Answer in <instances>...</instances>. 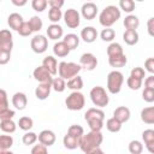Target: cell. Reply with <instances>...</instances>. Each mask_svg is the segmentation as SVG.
I'll return each instance as SVG.
<instances>
[{"mask_svg":"<svg viewBox=\"0 0 154 154\" xmlns=\"http://www.w3.org/2000/svg\"><path fill=\"white\" fill-rule=\"evenodd\" d=\"M18 126H19V129L23 130V131H29V130L34 126V120H32L30 117L24 116V117L19 118V120H18Z\"/></svg>","mask_w":154,"mask_h":154,"instance_id":"e575fe53","label":"cell"},{"mask_svg":"<svg viewBox=\"0 0 154 154\" xmlns=\"http://www.w3.org/2000/svg\"><path fill=\"white\" fill-rule=\"evenodd\" d=\"M12 105L16 107V109L18 111H23L26 105H28V97L22 91H18V93H14L13 96H12Z\"/></svg>","mask_w":154,"mask_h":154,"instance_id":"9a60e30c","label":"cell"},{"mask_svg":"<svg viewBox=\"0 0 154 154\" xmlns=\"http://www.w3.org/2000/svg\"><path fill=\"white\" fill-rule=\"evenodd\" d=\"M89 96H90V100H91L93 105L99 107V108L106 107L109 102V96H108L106 89L103 87H100V85H96V87L91 88V90L89 93Z\"/></svg>","mask_w":154,"mask_h":154,"instance_id":"3957f363","label":"cell"},{"mask_svg":"<svg viewBox=\"0 0 154 154\" xmlns=\"http://www.w3.org/2000/svg\"><path fill=\"white\" fill-rule=\"evenodd\" d=\"M87 123L91 131H101V129L103 128V120L94 119V120H88Z\"/></svg>","mask_w":154,"mask_h":154,"instance_id":"7dc6e473","label":"cell"},{"mask_svg":"<svg viewBox=\"0 0 154 154\" xmlns=\"http://www.w3.org/2000/svg\"><path fill=\"white\" fill-rule=\"evenodd\" d=\"M0 1H1V0H0Z\"/></svg>","mask_w":154,"mask_h":154,"instance_id":"e7e4bbea","label":"cell"},{"mask_svg":"<svg viewBox=\"0 0 154 154\" xmlns=\"http://www.w3.org/2000/svg\"><path fill=\"white\" fill-rule=\"evenodd\" d=\"M123 47L120 43L118 42H112L108 47H107V55L108 57H114V55H119L123 54Z\"/></svg>","mask_w":154,"mask_h":154,"instance_id":"8d00e7d4","label":"cell"},{"mask_svg":"<svg viewBox=\"0 0 154 154\" xmlns=\"http://www.w3.org/2000/svg\"><path fill=\"white\" fill-rule=\"evenodd\" d=\"M23 17L19 14V13H17V12H13V13H11L10 16H8V18H7V24H8V26L11 28V29H13V30H18L19 29V26L23 24Z\"/></svg>","mask_w":154,"mask_h":154,"instance_id":"603a6c76","label":"cell"},{"mask_svg":"<svg viewBox=\"0 0 154 154\" xmlns=\"http://www.w3.org/2000/svg\"><path fill=\"white\" fill-rule=\"evenodd\" d=\"M37 140H38L40 143L45 144L46 147H51V146L54 144V142H55V140H57V136H55V134H54L52 130H48V129H47V130H42V131L38 134Z\"/></svg>","mask_w":154,"mask_h":154,"instance_id":"4fadbf2b","label":"cell"},{"mask_svg":"<svg viewBox=\"0 0 154 154\" xmlns=\"http://www.w3.org/2000/svg\"><path fill=\"white\" fill-rule=\"evenodd\" d=\"M81 38L87 43H93L97 38V30L94 26H85L81 30Z\"/></svg>","mask_w":154,"mask_h":154,"instance_id":"5bb4252c","label":"cell"},{"mask_svg":"<svg viewBox=\"0 0 154 154\" xmlns=\"http://www.w3.org/2000/svg\"><path fill=\"white\" fill-rule=\"evenodd\" d=\"M103 141V136L101 131H89L87 135L83 134V136L79 140V148L85 154H95V153H102L100 149V146Z\"/></svg>","mask_w":154,"mask_h":154,"instance_id":"6da1fadb","label":"cell"},{"mask_svg":"<svg viewBox=\"0 0 154 154\" xmlns=\"http://www.w3.org/2000/svg\"><path fill=\"white\" fill-rule=\"evenodd\" d=\"M53 53H54V55H57L59 58H64V57L69 55L70 49L64 41H58L53 46Z\"/></svg>","mask_w":154,"mask_h":154,"instance_id":"cb8c5ba5","label":"cell"},{"mask_svg":"<svg viewBox=\"0 0 154 154\" xmlns=\"http://www.w3.org/2000/svg\"><path fill=\"white\" fill-rule=\"evenodd\" d=\"M81 70H82L81 65L72 63V61H61V63H59V66H58L59 77H61L64 79L72 78L73 76L78 75Z\"/></svg>","mask_w":154,"mask_h":154,"instance_id":"5b68a950","label":"cell"},{"mask_svg":"<svg viewBox=\"0 0 154 154\" xmlns=\"http://www.w3.org/2000/svg\"><path fill=\"white\" fill-rule=\"evenodd\" d=\"M47 1H48V0H47Z\"/></svg>","mask_w":154,"mask_h":154,"instance_id":"be15d7a7","label":"cell"},{"mask_svg":"<svg viewBox=\"0 0 154 154\" xmlns=\"http://www.w3.org/2000/svg\"><path fill=\"white\" fill-rule=\"evenodd\" d=\"M0 129L5 134H13L17 129V124L12 119L7 120H0Z\"/></svg>","mask_w":154,"mask_h":154,"instance_id":"1f68e13d","label":"cell"},{"mask_svg":"<svg viewBox=\"0 0 154 154\" xmlns=\"http://www.w3.org/2000/svg\"><path fill=\"white\" fill-rule=\"evenodd\" d=\"M100 37L105 42H112L114 40V37H116V31L113 29H111V28H105L100 32Z\"/></svg>","mask_w":154,"mask_h":154,"instance_id":"f35d334b","label":"cell"},{"mask_svg":"<svg viewBox=\"0 0 154 154\" xmlns=\"http://www.w3.org/2000/svg\"><path fill=\"white\" fill-rule=\"evenodd\" d=\"M79 140L81 138H77V137H73V136L66 134L63 138V144H64L65 148L72 150V149H76L79 146Z\"/></svg>","mask_w":154,"mask_h":154,"instance_id":"f546056e","label":"cell"},{"mask_svg":"<svg viewBox=\"0 0 154 154\" xmlns=\"http://www.w3.org/2000/svg\"><path fill=\"white\" fill-rule=\"evenodd\" d=\"M66 87L69 89H71V90H81L83 88V79H82V77L78 76V75H76L72 78L67 79Z\"/></svg>","mask_w":154,"mask_h":154,"instance_id":"4dcf8cb0","label":"cell"},{"mask_svg":"<svg viewBox=\"0 0 154 154\" xmlns=\"http://www.w3.org/2000/svg\"><path fill=\"white\" fill-rule=\"evenodd\" d=\"M42 65L51 72L52 76L57 75V72H58V61H57V59H55L53 55H47V57L43 59Z\"/></svg>","mask_w":154,"mask_h":154,"instance_id":"7402d4cb","label":"cell"},{"mask_svg":"<svg viewBox=\"0 0 154 154\" xmlns=\"http://www.w3.org/2000/svg\"><path fill=\"white\" fill-rule=\"evenodd\" d=\"M120 16H122L120 10L114 5H109L106 6L99 14V22L103 28H111L120 18Z\"/></svg>","mask_w":154,"mask_h":154,"instance_id":"7a4b0ae2","label":"cell"},{"mask_svg":"<svg viewBox=\"0 0 154 154\" xmlns=\"http://www.w3.org/2000/svg\"><path fill=\"white\" fill-rule=\"evenodd\" d=\"M126 84H128V87L131 90H138L142 87V79H140V78L134 77V76L130 75L128 77V79H126Z\"/></svg>","mask_w":154,"mask_h":154,"instance_id":"ab89813d","label":"cell"},{"mask_svg":"<svg viewBox=\"0 0 154 154\" xmlns=\"http://www.w3.org/2000/svg\"><path fill=\"white\" fill-rule=\"evenodd\" d=\"M52 90V84L51 83H40L36 89H35V96L38 100H46Z\"/></svg>","mask_w":154,"mask_h":154,"instance_id":"2e32d148","label":"cell"},{"mask_svg":"<svg viewBox=\"0 0 154 154\" xmlns=\"http://www.w3.org/2000/svg\"><path fill=\"white\" fill-rule=\"evenodd\" d=\"M142 140L149 153H154V130L147 129L142 132Z\"/></svg>","mask_w":154,"mask_h":154,"instance_id":"ac0fdd59","label":"cell"},{"mask_svg":"<svg viewBox=\"0 0 154 154\" xmlns=\"http://www.w3.org/2000/svg\"><path fill=\"white\" fill-rule=\"evenodd\" d=\"M79 65L85 71H93L97 66V59L93 53H83L79 58Z\"/></svg>","mask_w":154,"mask_h":154,"instance_id":"9c48e42d","label":"cell"},{"mask_svg":"<svg viewBox=\"0 0 154 154\" xmlns=\"http://www.w3.org/2000/svg\"><path fill=\"white\" fill-rule=\"evenodd\" d=\"M142 99L146 101V102H153L154 101V89H148V88H144V90L142 91Z\"/></svg>","mask_w":154,"mask_h":154,"instance_id":"681fc988","label":"cell"},{"mask_svg":"<svg viewBox=\"0 0 154 154\" xmlns=\"http://www.w3.org/2000/svg\"><path fill=\"white\" fill-rule=\"evenodd\" d=\"M65 0H48V4L51 7H57V8H61L64 6Z\"/></svg>","mask_w":154,"mask_h":154,"instance_id":"6f0895ef","label":"cell"},{"mask_svg":"<svg viewBox=\"0 0 154 154\" xmlns=\"http://www.w3.org/2000/svg\"><path fill=\"white\" fill-rule=\"evenodd\" d=\"M11 2H12L14 6H17V7H23V6L26 5L28 0H11Z\"/></svg>","mask_w":154,"mask_h":154,"instance_id":"91938a15","label":"cell"},{"mask_svg":"<svg viewBox=\"0 0 154 154\" xmlns=\"http://www.w3.org/2000/svg\"><path fill=\"white\" fill-rule=\"evenodd\" d=\"M11 59V52L0 49V65H6Z\"/></svg>","mask_w":154,"mask_h":154,"instance_id":"f5cc1de1","label":"cell"},{"mask_svg":"<svg viewBox=\"0 0 154 154\" xmlns=\"http://www.w3.org/2000/svg\"><path fill=\"white\" fill-rule=\"evenodd\" d=\"M123 24L126 30H136L140 26V19L135 14H128L123 20Z\"/></svg>","mask_w":154,"mask_h":154,"instance_id":"d4e9b609","label":"cell"},{"mask_svg":"<svg viewBox=\"0 0 154 154\" xmlns=\"http://www.w3.org/2000/svg\"><path fill=\"white\" fill-rule=\"evenodd\" d=\"M36 141H37V135H36L35 132H32V131H26V132L23 135V137H22V142H23V144H25V146H31V144H34Z\"/></svg>","mask_w":154,"mask_h":154,"instance_id":"60d3db41","label":"cell"},{"mask_svg":"<svg viewBox=\"0 0 154 154\" xmlns=\"http://www.w3.org/2000/svg\"><path fill=\"white\" fill-rule=\"evenodd\" d=\"M144 88H148V89H154V76L150 75L146 78L144 81Z\"/></svg>","mask_w":154,"mask_h":154,"instance_id":"9f6ffc18","label":"cell"},{"mask_svg":"<svg viewBox=\"0 0 154 154\" xmlns=\"http://www.w3.org/2000/svg\"><path fill=\"white\" fill-rule=\"evenodd\" d=\"M123 40L126 45L134 46L138 42L140 36H138V32L136 30H125V32L123 34Z\"/></svg>","mask_w":154,"mask_h":154,"instance_id":"83f0119b","label":"cell"},{"mask_svg":"<svg viewBox=\"0 0 154 154\" xmlns=\"http://www.w3.org/2000/svg\"><path fill=\"white\" fill-rule=\"evenodd\" d=\"M129 152L131 154H141L143 152V144L137 141V140H132L130 143H129Z\"/></svg>","mask_w":154,"mask_h":154,"instance_id":"b9f144b4","label":"cell"},{"mask_svg":"<svg viewBox=\"0 0 154 154\" xmlns=\"http://www.w3.org/2000/svg\"><path fill=\"white\" fill-rule=\"evenodd\" d=\"M67 134L71 135V136H73V137L81 138V137L83 136V134H84V130H83V128H82L81 125L73 124V125H71V126L67 129Z\"/></svg>","mask_w":154,"mask_h":154,"instance_id":"ee69618b","label":"cell"},{"mask_svg":"<svg viewBox=\"0 0 154 154\" xmlns=\"http://www.w3.org/2000/svg\"><path fill=\"white\" fill-rule=\"evenodd\" d=\"M63 41L66 43V46L69 47L70 51L76 49V48L78 47V45H79V37H78L76 34H72V32L65 35L64 38H63Z\"/></svg>","mask_w":154,"mask_h":154,"instance_id":"f1b7e54d","label":"cell"},{"mask_svg":"<svg viewBox=\"0 0 154 154\" xmlns=\"http://www.w3.org/2000/svg\"><path fill=\"white\" fill-rule=\"evenodd\" d=\"M17 31H18V34H19L20 36H23V37L30 36V35L32 34V30H31V28H30V25H29L28 22H23V24L19 26V29H18Z\"/></svg>","mask_w":154,"mask_h":154,"instance_id":"bcb514c9","label":"cell"},{"mask_svg":"<svg viewBox=\"0 0 154 154\" xmlns=\"http://www.w3.org/2000/svg\"><path fill=\"white\" fill-rule=\"evenodd\" d=\"M16 116V112L13 109L6 108L4 111L0 112V120H7V119H12Z\"/></svg>","mask_w":154,"mask_h":154,"instance_id":"816d5d0a","label":"cell"},{"mask_svg":"<svg viewBox=\"0 0 154 154\" xmlns=\"http://www.w3.org/2000/svg\"><path fill=\"white\" fill-rule=\"evenodd\" d=\"M52 89L55 90L57 93H63L65 89H66V83H65V79L61 78V77H55L52 79Z\"/></svg>","mask_w":154,"mask_h":154,"instance_id":"836d02e7","label":"cell"},{"mask_svg":"<svg viewBox=\"0 0 154 154\" xmlns=\"http://www.w3.org/2000/svg\"><path fill=\"white\" fill-rule=\"evenodd\" d=\"M64 17V22L65 24L70 28V29H76L77 26H79L81 24V14L75 8H69L65 11V13L63 14Z\"/></svg>","mask_w":154,"mask_h":154,"instance_id":"52a82bcc","label":"cell"},{"mask_svg":"<svg viewBox=\"0 0 154 154\" xmlns=\"http://www.w3.org/2000/svg\"><path fill=\"white\" fill-rule=\"evenodd\" d=\"M63 17V12L60 8H57V7H51L49 11H48V19L52 22V23H58Z\"/></svg>","mask_w":154,"mask_h":154,"instance_id":"74e56055","label":"cell"},{"mask_svg":"<svg viewBox=\"0 0 154 154\" xmlns=\"http://www.w3.org/2000/svg\"><path fill=\"white\" fill-rule=\"evenodd\" d=\"M48 1L47 0H31V7L36 12H43L47 8Z\"/></svg>","mask_w":154,"mask_h":154,"instance_id":"f6af8a7d","label":"cell"},{"mask_svg":"<svg viewBox=\"0 0 154 154\" xmlns=\"http://www.w3.org/2000/svg\"><path fill=\"white\" fill-rule=\"evenodd\" d=\"M28 23H29V25H30L32 32L40 31V30L42 29V26H43V22H42V19H41L38 16H32V17L29 19Z\"/></svg>","mask_w":154,"mask_h":154,"instance_id":"d590c367","label":"cell"},{"mask_svg":"<svg viewBox=\"0 0 154 154\" xmlns=\"http://www.w3.org/2000/svg\"><path fill=\"white\" fill-rule=\"evenodd\" d=\"M130 116H131V112L125 106H119L113 111V117L118 119L120 123H126L130 119Z\"/></svg>","mask_w":154,"mask_h":154,"instance_id":"e0dca14e","label":"cell"},{"mask_svg":"<svg viewBox=\"0 0 154 154\" xmlns=\"http://www.w3.org/2000/svg\"><path fill=\"white\" fill-rule=\"evenodd\" d=\"M136 1H140V2H142V1H144V0H136Z\"/></svg>","mask_w":154,"mask_h":154,"instance_id":"94428289","label":"cell"},{"mask_svg":"<svg viewBox=\"0 0 154 154\" xmlns=\"http://www.w3.org/2000/svg\"><path fill=\"white\" fill-rule=\"evenodd\" d=\"M13 48V37L12 32L7 29L0 30V49L11 52Z\"/></svg>","mask_w":154,"mask_h":154,"instance_id":"30bf717a","label":"cell"},{"mask_svg":"<svg viewBox=\"0 0 154 154\" xmlns=\"http://www.w3.org/2000/svg\"><path fill=\"white\" fill-rule=\"evenodd\" d=\"M13 146V138L11 135H0V154L11 153L10 148Z\"/></svg>","mask_w":154,"mask_h":154,"instance_id":"ffe728a7","label":"cell"},{"mask_svg":"<svg viewBox=\"0 0 154 154\" xmlns=\"http://www.w3.org/2000/svg\"><path fill=\"white\" fill-rule=\"evenodd\" d=\"M141 120L146 124H154V107L149 106V107H144L141 111Z\"/></svg>","mask_w":154,"mask_h":154,"instance_id":"4316f807","label":"cell"},{"mask_svg":"<svg viewBox=\"0 0 154 154\" xmlns=\"http://www.w3.org/2000/svg\"><path fill=\"white\" fill-rule=\"evenodd\" d=\"M84 119L85 122L88 120H94V119H99V120H105V112L102 109H100L99 107H93L89 108L85 114H84Z\"/></svg>","mask_w":154,"mask_h":154,"instance_id":"d6986e66","label":"cell"},{"mask_svg":"<svg viewBox=\"0 0 154 154\" xmlns=\"http://www.w3.org/2000/svg\"><path fill=\"white\" fill-rule=\"evenodd\" d=\"M8 108V99H7V93L4 89H0V112Z\"/></svg>","mask_w":154,"mask_h":154,"instance_id":"c3c4849f","label":"cell"},{"mask_svg":"<svg viewBox=\"0 0 154 154\" xmlns=\"http://www.w3.org/2000/svg\"><path fill=\"white\" fill-rule=\"evenodd\" d=\"M147 29H148V34L150 36H154V31H153V29H154V18L153 17H150L148 19V22H147Z\"/></svg>","mask_w":154,"mask_h":154,"instance_id":"680465c9","label":"cell"},{"mask_svg":"<svg viewBox=\"0 0 154 154\" xmlns=\"http://www.w3.org/2000/svg\"><path fill=\"white\" fill-rule=\"evenodd\" d=\"M122 125H123V123H120L114 117H112V118L106 120V128H107V130L109 132H119L122 130Z\"/></svg>","mask_w":154,"mask_h":154,"instance_id":"d6a6232c","label":"cell"},{"mask_svg":"<svg viewBox=\"0 0 154 154\" xmlns=\"http://www.w3.org/2000/svg\"><path fill=\"white\" fill-rule=\"evenodd\" d=\"M63 34H64L63 28L58 23H53V24H51L47 28V35H48V37L51 40H54V41L55 40H59V38L63 37Z\"/></svg>","mask_w":154,"mask_h":154,"instance_id":"44dd1931","label":"cell"},{"mask_svg":"<svg viewBox=\"0 0 154 154\" xmlns=\"http://www.w3.org/2000/svg\"><path fill=\"white\" fill-rule=\"evenodd\" d=\"M81 14L84 19L87 20H91L96 17L97 14V6L91 2V1H88L85 4L82 5V8H81Z\"/></svg>","mask_w":154,"mask_h":154,"instance_id":"7c38bea8","label":"cell"},{"mask_svg":"<svg viewBox=\"0 0 154 154\" xmlns=\"http://www.w3.org/2000/svg\"><path fill=\"white\" fill-rule=\"evenodd\" d=\"M32 76H34V78H35L37 82H40V83H52V79H53V76L51 75V72H49L43 65L37 66V67L34 70Z\"/></svg>","mask_w":154,"mask_h":154,"instance_id":"8fae6325","label":"cell"},{"mask_svg":"<svg viewBox=\"0 0 154 154\" xmlns=\"http://www.w3.org/2000/svg\"><path fill=\"white\" fill-rule=\"evenodd\" d=\"M65 105L70 111H81L85 105L84 95L79 90H72V93L65 99Z\"/></svg>","mask_w":154,"mask_h":154,"instance_id":"8992f818","label":"cell"},{"mask_svg":"<svg viewBox=\"0 0 154 154\" xmlns=\"http://www.w3.org/2000/svg\"><path fill=\"white\" fill-rule=\"evenodd\" d=\"M30 47H31L32 52H35L37 54H42L48 48V40L45 35H40V34L35 35L30 41Z\"/></svg>","mask_w":154,"mask_h":154,"instance_id":"ba28073f","label":"cell"},{"mask_svg":"<svg viewBox=\"0 0 154 154\" xmlns=\"http://www.w3.org/2000/svg\"><path fill=\"white\" fill-rule=\"evenodd\" d=\"M46 153H47V147L42 143L35 144L31 148V154H46Z\"/></svg>","mask_w":154,"mask_h":154,"instance_id":"db71d44e","label":"cell"},{"mask_svg":"<svg viewBox=\"0 0 154 154\" xmlns=\"http://www.w3.org/2000/svg\"><path fill=\"white\" fill-rule=\"evenodd\" d=\"M119 7L122 11L126 13H131L135 10V1L134 0H119Z\"/></svg>","mask_w":154,"mask_h":154,"instance_id":"7bdbcfd3","label":"cell"},{"mask_svg":"<svg viewBox=\"0 0 154 154\" xmlns=\"http://www.w3.org/2000/svg\"><path fill=\"white\" fill-rule=\"evenodd\" d=\"M144 70L148 71L149 73H154V58H148L146 61H144Z\"/></svg>","mask_w":154,"mask_h":154,"instance_id":"11a10c76","label":"cell"},{"mask_svg":"<svg viewBox=\"0 0 154 154\" xmlns=\"http://www.w3.org/2000/svg\"><path fill=\"white\" fill-rule=\"evenodd\" d=\"M124 83V76L120 71L113 70L107 75V90L111 94H118L122 90V85Z\"/></svg>","mask_w":154,"mask_h":154,"instance_id":"277c9868","label":"cell"},{"mask_svg":"<svg viewBox=\"0 0 154 154\" xmlns=\"http://www.w3.org/2000/svg\"><path fill=\"white\" fill-rule=\"evenodd\" d=\"M126 63H128V58L124 53L114 57H108V64L112 67H123L126 65Z\"/></svg>","mask_w":154,"mask_h":154,"instance_id":"484cf974","label":"cell"},{"mask_svg":"<svg viewBox=\"0 0 154 154\" xmlns=\"http://www.w3.org/2000/svg\"><path fill=\"white\" fill-rule=\"evenodd\" d=\"M88 1H90V0H88Z\"/></svg>","mask_w":154,"mask_h":154,"instance_id":"6125c7cd","label":"cell"},{"mask_svg":"<svg viewBox=\"0 0 154 154\" xmlns=\"http://www.w3.org/2000/svg\"><path fill=\"white\" fill-rule=\"evenodd\" d=\"M130 75L134 76V77H137V78H140V79L143 81V78L146 77V70H143L142 67L137 66V67H134V69L131 70Z\"/></svg>","mask_w":154,"mask_h":154,"instance_id":"f907efd6","label":"cell"}]
</instances>
